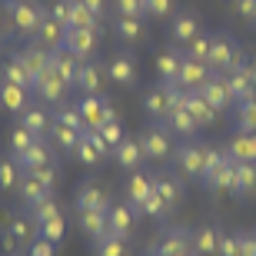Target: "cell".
<instances>
[{
    "label": "cell",
    "instance_id": "6da1fadb",
    "mask_svg": "<svg viewBox=\"0 0 256 256\" xmlns=\"http://www.w3.org/2000/svg\"><path fill=\"white\" fill-rule=\"evenodd\" d=\"M4 14L10 20V30L27 40L37 37L40 24L47 20V10L40 7V0H4Z\"/></svg>",
    "mask_w": 256,
    "mask_h": 256
},
{
    "label": "cell",
    "instance_id": "7a4b0ae2",
    "mask_svg": "<svg viewBox=\"0 0 256 256\" xmlns=\"http://www.w3.org/2000/svg\"><path fill=\"white\" fill-rule=\"evenodd\" d=\"M173 163H176V173H180L183 180H203V170H206V143H200L196 136L180 140L176 150H173Z\"/></svg>",
    "mask_w": 256,
    "mask_h": 256
},
{
    "label": "cell",
    "instance_id": "3957f363",
    "mask_svg": "<svg viewBox=\"0 0 256 256\" xmlns=\"http://www.w3.org/2000/svg\"><path fill=\"white\" fill-rule=\"evenodd\" d=\"M190 233H193V230H183V226L163 230L160 236L146 246V256H193Z\"/></svg>",
    "mask_w": 256,
    "mask_h": 256
},
{
    "label": "cell",
    "instance_id": "277c9868",
    "mask_svg": "<svg viewBox=\"0 0 256 256\" xmlns=\"http://www.w3.org/2000/svg\"><path fill=\"white\" fill-rule=\"evenodd\" d=\"M140 146L146 153V160H156V163H166L176 150L170 140V130L163 124H150L146 130H140Z\"/></svg>",
    "mask_w": 256,
    "mask_h": 256
},
{
    "label": "cell",
    "instance_id": "5b68a950",
    "mask_svg": "<svg viewBox=\"0 0 256 256\" xmlns=\"http://www.w3.org/2000/svg\"><path fill=\"white\" fill-rule=\"evenodd\" d=\"M76 110H80V116H84L86 130H96L100 124H106V120H116V110L110 106V100H106L104 94H86L76 100Z\"/></svg>",
    "mask_w": 256,
    "mask_h": 256
},
{
    "label": "cell",
    "instance_id": "8992f818",
    "mask_svg": "<svg viewBox=\"0 0 256 256\" xmlns=\"http://www.w3.org/2000/svg\"><path fill=\"white\" fill-rule=\"evenodd\" d=\"M200 34H203V17H200L196 10L183 7V10L173 14V20H170V40L176 44V47L186 50V44H190L193 37H200Z\"/></svg>",
    "mask_w": 256,
    "mask_h": 256
},
{
    "label": "cell",
    "instance_id": "52a82bcc",
    "mask_svg": "<svg viewBox=\"0 0 256 256\" xmlns=\"http://www.w3.org/2000/svg\"><path fill=\"white\" fill-rule=\"evenodd\" d=\"M106 80H114L116 86H133L136 84V57L130 54V47L116 50L106 60Z\"/></svg>",
    "mask_w": 256,
    "mask_h": 256
},
{
    "label": "cell",
    "instance_id": "ba28073f",
    "mask_svg": "<svg viewBox=\"0 0 256 256\" xmlns=\"http://www.w3.org/2000/svg\"><path fill=\"white\" fill-rule=\"evenodd\" d=\"M74 206H76V213H86V210H100V213H106L114 203H110V193H106L96 180H86V183H80V190H76Z\"/></svg>",
    "mask_w": 256,
    "mask_h": 256
},
{
    "label": "cell",
    "instance_id": "9c48e42d",
    "mask_svg": "<svg viewBox=\"0 0 256 256\" xmlns=\"http://www.w3.org/2000/svg\"><path fill=\"white\" fill-rule=\"evenodd\" d=\"M200 94L206 96V104L213 106L216 114H226V110L236 106V100H233V94H230V86H226V74H216V70H213V76L203 84Z\"/></svg>",
    "mask_w": 256,
    "mask_h": 256
},
{
    "label": "cell",
    "instance_id": "30bf717a",
    "mask_svg": "<svg viewBox=\"0 0 256 256\" xmlns=\"http://www.w3.org/2000/svg\"><path fill=\"white\" fill-rule=\"evenodd\" d=\"M136 206H130V203H114V206L106 210V226H110V233L114 236H124V240H130L133 236V230H136Z\"/></svg>",
    "mask_w": 256,
    "mask_h": 256
},
{
    "label": "cell",
    "instance_id": "8fae6325",
    "mask_svg": "<svg viewBox=\"0 0 256 256\" xmlns=\"http://www.w3.org/2000/svg\"><path fill=\"white\" fill-rule=\"evenodd\" d=\"M110 153V146H106L104 140H100V133L96 130H84V136H80V143H76V163H84V166H96V163H104V156Z\"/></svg>",
    "mask_w": 256,
    "mask_h": 256
},
{
    "label": "cell",
    "instance_id": "7c38bea8",
    "mask_svg": "<svg viewBox=\"0 0 256 256\" xmlns=\"http://www.w3.org/2000/svg\"><path fill=\"white\" fill-rule=\"evenodd\" d=\"M210 76H213V66L203 64V60H193V57H183L180 64V74H176V84L190 94V90H203V84H206Z\"/></svg>",
    "mask_w": 256,
    "mask_h": 256
},
{
    "label": "cell",
    "instance_id": "4fadbf2b",
    "mask_svg": "<svg viewBox=\"0 0 256 256\" xmlns=\"http://www.w3.org/2000/svg\"><path fill=\"white\" fill-rule=\"evenodd\" d=\"M236 50H240V44L230 37L226 30L213 34V44H210V66H213L216 74H226V70H230V60H233V54H236Z\"/></svg>",
    "mask_w": 256,
    "mask_h": 256
},
{
    "label": "cell",
    "instance_id": "5bb4252c",
    "mask_svg": "<svg viewBox=\"0 0 256 256\" xmlns=\"http://www.w3.org/2000/svg\"><path fill=\"white\" fill-rule=\"evenodd\" d=\"M66 90H70V86H66L64 80L54 74V70L40 74V76H37V86H34V94L40 96V104H50V106L66 104Z\"/></svg>",
    "mask_w": 256,
    "mask_h": 256
},
{
    "label": "cell",
    "instance_id": "9a60e30c",
    "mask_svg": "<svg viewBox=\"0 0 256 256\" xmlns=\"http://www.w3.org/2000/svg\"><path fill=\"white\" fill-rule=\"evenodd\" d=\"M64 47L80 60H94V50H96V30H84V27H66V37H64Z\"/></svg>",
    "mask_w": 256,
    "mask_h": 256
},
{
    "label": "cell",
    "instance_id": "2e32d148",
    "mask_svg": "<svg viewBox=\"0 0 256 256\" xmlns=\"http://www.w3.org/2000/svg\"><path fill=\"white\" fill-rule=\"evenodd\" d=\"M80 64L84 60L80 57H74L66 47H60V50H50V70L64 80L66 86H76V76H80Z\"/></svg>",
    "mask_w": 256,
    "mask_h": 256
},
{
    "label": "cell",
    "instance_id": "e0dca14e",
    "mask_svg": "<svg viewBox=\"0 0 256 256\" xmlns=\"http://www.w3.org/2000/svg\"><path fill=\"white\" fill-rule=\"evenodd\" d=\"M220 240H223V230L216 223H203L190 233V246H193V256H213L220 250Z\"/></svg>",
    "mask_w": 256,
    "mask_h": 256
},
{
    "label": "cell",
    "instance_id": "ac0fdd59",
    "mask_svg": "<svg viewBox=\"0 0 256 256\" xmlns=\"http://www.w3.org/2000/svg\"><path fill=\"white\" fill-rule=\"evenodd\" d=\"M114 160H116V166L126 170V173L140 170L143 163H146V153H143V146H140V136H126V140L114 150Z\"/></svg>",
    "mask_w": 256,
    "mask_h": 256
},
{
    "label": "cell",
    "instance_id": "d6986e66",
    "mask_svg": "<svg viewBox=\"0 0 256 256\" xmlns=\"http://www.w3.org/2000/svg\"><path fill=\"white\" fill-rule=\"evenodd\" d=\"M114 34L116 40L124 44V47H136V44H143L146 40V24H143V17H116L114 20Z\"/></svg>",
    "mask_w": 256,
    "mask_h": 256
},
{
    "label": "cell",
    "instance_id": "ffe728a7",
    "mask_svg": "<svg viewBox=\"0 0 256 256\" xmlns=\"http://www.w3.org/2000/svg\"><path fill=\"white\" fill-rule=\"evenodd\" d=\"M153 193V176L146 170H133V173H126V183H124V196H126V203L130 206H140L143 200Z\"/></svg>",
    "mask_w": 256,
    "mask_h": 256
},
{
    "label": "cell",
    "instance_id": "44dd1931",
    "mask_svg": "<svg viewBox=\"0 0 256 256\" xmlns=\"http://www.w3.org/2000/svg\"><path fill=\"white\" fill-rule=\"evenodd\" d=\"M0 80H7V84H17V86H27L30 94H34V86H37V80H34V74H30L27 66L20 64L17 54H10V57L0 60Z\"/></svg>",
    "mask_w": 256,
    "mask_h": 256
},
{
    "label": "cell",
    "instance_id": "7402d4cb",
    "mask_svg": "<svg viewBox=\"0 0 256 256\" xmlns=\"http://www.w3.org/2000/svg\"><path fill=\"white\" fill-rule=\"evenodd\" d=\"M226 86H230V94H233V100H236V104L253 100V96H256V80H253L250 64L240 66V70H233V74H226Z\"/></svg>",
    "mask_w": 256,
    "mask_h": 256
},
{
    "label": "cell",
    "instance_id": "603a6c76",
    "mask_svg": "<svg viewBox=\"0 0 256 256\" xmlns=\"http://www.w3.org/2000/svg\"><path fill=\"white\" fill-rule=\"evenodd\" d=\"M233 170H236V160L230 156V160H223L216 166V170H210V173H203V186H206L210 193H230L233 190Z\"/></svg>",
    "mask_w": 256,
    "mask_h": 256
},
{
    "label": "cell",
    "instance_id": "cb8c5ba5",
    "mask_svg": "<svg viewBox=\"0 0 256 256\" xmlns=\"http://www.w3.org/2000/svg\"><path fill=\"white\" fill-rule=\"evenodd\" d=\"M226 153H230L236 163H256V133L236 130V133L226 140Z\"/></svg>",
    "mask_w": 256,
    "mask_h": 256
},
{
    "label": "cell",
    "instance_id": "d4e9b609",
    "mask_svg": "<svg viewBox=\"0 0 256 256\" xmlns=\"http://www.w3.org/2000/svg\"><path fill=\"white\" fill-rule=\"evenodd\" d=\"M17 57H20V64H24L30 74H34V80H37L40 74H47V70H50V50L40 47L37 40H30L24 50H17Z\"/></svg>",
    "mask_w": 256,
    "mask_h": 256
},
{
    "label": "cell",
    "instance_id": "484cf974",
    "mask_svg": "<svg viewBox=\"0 0 256 256\" xmlns=\"http://www.w3.org/2000/svg\"><path fill=\"white\" fill-rule=\"evenodd\" d=\"M74 90H80V96L104 94V66L96 64V60H84V64H80V76H76Z\"/></svg>",
    "mask_w": 256,
    "mask_h": 256
},
{
    "label": "cell",
    "instance_id": "4316f807",
    "mask_svg": "<svg viewBox=\"0 0 256 256\" xmlns=\"http://www.w3.org/2000/svg\"><path fill=\"white\" fill-rule=\"evenodd\" d=\"M153 190L160 193V200L166 203V210H176L183 200V176H170V173H160V176H153Z\"/></svg>",
    "mask_w": 256,
    "mask_h": 256
},
{
    "label": "cell",
    "instance_id": "83f0119b",
    "mask_svg": "<svg viewBox=\"0 0 256 256\" xmlns=\"http://www.w3.org/2000/svg\"><path fill=\"white\" fill-rule=\"evenodd\" d=\"M0 106L7 110V114H24L30 106V90L27 86H17V84H7V80H0Z\"/></svg>",
    "mask_w": 256,
    "mask_h": 256
},
{
    "label": "cell",
    "instance_id": "f1b7e54d",
    "mask_svg": "<svg viewBox=\"0 0 256 256\" xmlns=\"http://www.w3.org/2000/svg\"><path fill=\"white\" fill-rule=\"evenodd\" d=\"M17 196H20V203L24 206H37L40 200H47V196H54V186H47V183H40L34 173H24V180H20V186H17Z\"/></svg>",
    "mask_w": 256,
    "mask_h": 256
},
{
    "label": "cell",
    "instance_id": "f546056e",
    "mask_svg": "<svg viewBox=\"0 0 256 256\" xmlns=\"http://www.w3.org/2000/svg\"><path fill=\"white\" fill-rule=\"evenodd\" d=\"M183 106L193 114V120L200 124V130H203V126H213V124H216V116H220L216 110L206 104V96L200 94V90H190V94L183 96Z\"/></svg>",
    "mask_w": 256,
    "mask_h": 256
},
{
    "label": "cell",
    "instance_id": "4dcf8cb0",
    "mask_svg": "<svg viewBox=\"0 0 256 256\" xmlns=\"http://www.w3.org/2000/svg\"><path fill=\"white\" fill-rule=\"evenodd\" d=\"M183 47H163L160 54H156V76L160 80H176V74H180V64H183Z\"/></svg>",
    "mask_w": 256,
    "mask_h": 256
},
{
    "label": "cell",
    "instance_id": "1f68e13d",
    "mask_svg": "<svg viewBox=\"0 0 256 256\" xmlns=\"http://www.w3.org/2000/svg\"><path fill=\"white\" fill-rule=\"evenodd\" d=\"M17 120H20V126H27V130L37 133V136H47L50 126H54V116H50L44 106H37V104H30L27 110L17 116Z\"/></svg>",
    "mask_w": 256,
    "mask_h": 256
},
{
    "label": "cell",
    "instance_id": "d6a6232c",
    "mask_svg": "<svg viewBox=\"0 0 256 256\" xmlns=\"http://www.w3.org/2000/svg\"><path fill=\"white\" fill-rule=\"evenodd\" d=\"M76 226H80V233H84L86 240H100V236L110 233V226H106V213H100V210L76 213Z\"/></svg>",
    "mask_w": 256,
    "mask_h": 256
},
{
    "label": "cell",
    "instance_id": "836d02e7",
    "mask_svg": "<svg viewBox=\"0 0 256 256\" xmlns=\"http://www.w3.org/2000/svg\"><path fill=\"white\" fill-rule=\"evenodd\" d=\"M233 196L246 200L256 193V163H236V170H233Z\"/></svg>",
    "mask_w": 256,
    "mask_h": 256
},
{
    "label": "cell",
    "instance_id": "e575fe53",
    "mask_svg": "<svg viewBox=\"0 0 256 256\" xmlns=\"http://www.w3.org/2000/svg\"><path fill=\"white\" fill-rule=\"evenodd\" d=\"M64 37H66V24L47 17L44 24H40V30H37V37H34V40H37L40 47H47V50H60V47H64Z\"/></svg>",
    "mask_w": 256,
    "mask_h": 256
},
{
    "label": "cell",
    "instance_id": "d590c367",
    "mask_svg": "<svg viewBox=\"0 0 256 256\" xmlns=\"http://www.w3.org/2000/svg\"><path fill=\"white\" fill-rule=\"evenodd\" d=\"M163 126H166L170 133H180L183 140H186V136H196V130H200V124L193 120V114H190V110H186L183 104L176 106L170 116H166V124H163Z\"/></svg>",
    "mask_w": 256,
    "mask_h": 256
},
{
    "label": "cell",
    "instance_id": "8d00e7d4",
    "mask_svg": "<svg viewBox=\"0 0 256 256\" xmlns=\"http://www.w3.org/2000/svg\"><path fill=\"white\" fill-rule=\"evenodd\" d=\"M50 160H54V153H50L47 140L40 136V140L34 143V146H30V150L24 153L17 163H20V170H24V173H34V170H40V166H44V163H50Z\"/></svg>",
    "mask_w": 256,
    "mask_h": 256
},
{
    "label": "cell",
    "instance_id": "74e56055",
    "mask_svg": "<svg viewBox=\"0 0 256 256\" xmlns=\"http://www.w3.org/2000/svg\"><path fill=\"white\" fill-rule=\"evenodd\" d=\"M100 20H104V17H96V14H94L90 7H86L84 0H74V4H70V20H66V27L100 30Z\"/></svg>",
    "mask_w": 256,
    "mask_h": 256
},
{
    "label": "cell",
    "instance_id": "f35d334b",
    "mask_svg": "<svg viewBox=\"0 0 256 256\" xmlns=\"http://www.w3.org/2000/svg\"><path fill=\"white\" fill-rule=\"evenodd\" d=\"M20 180H24V170H20V163L14 160V156H0V193H10L17 190Z\"/></svg>",
    "mask_w": 256,
    "mask_h": 256
},
{
    "label": "cell",
    "instance_id": "ab89813d",
    "mask_svg": "<svg viewBox=\"0 0 256 256\" xmlns=\"http://www.w3.org/2000/svg\"><path fill=\"white\" fill-rule=\"evenodd\" d=\"M40 136L37 133H30L27 126H14V130H10V143H7V150H10V156H14V160H20V156H24V153L30 150V146H34V143H37Z\"/></svg>",
    "mask_w": 256,
    "mask_h": 256
},
{
    "label": "cell",
    "instance_id": "60d3db41",
    "mask_svg": "<svg viewBox=\"0 0 256 256\" xmlns=\"http://www.w3.org/2000/svg\"><path fill=\"white\" fill-rule=\"evenodd\" d=\"M94 256H130V243L124 236L106 233V236L94 240Z\"/></svg>",
    "mask_w": 256,
    "mask_h": 256
},
{
    "label": "cell",
    "instance_id": "b9f144b4",
    "mask_svg": "<svg viewBox=\"0 0 256 256\" xmlns=\"http://www.w3.org/2000/svg\"><path fill=\"white\" fill-rule=\"evenodd\" d=\"M54 124L57 126H70V130H86V124H84V116H80V110H76V104H60V106H54Z\"/></svg>",
    "mask_w": 256,
    "mask_h": 256
},
{
    "label": "cell",
    "instance_id": "7bdbcfd3",
    "mask_svg": "<svg viewBox=\"0 0 256 256\" xmlns=\"http://www.w3.org/2000/svg\"><path fill=\"white\" fill-rule=\"evenodd\" d=\"M233 124H236V130L256 133V96H253V100H243V104L233 106Z\"/></svg>",
    "mask_w": 256,
    "mask_h": 256
},
{
    "label": "cell",
    "instance_id": "ee69618b",
    "mask_svg": "<svg viewBox=\"0 0 256 256\" xmlns=\"http://www.w3.org/2000/svg\"><path fill=\"white\" fill-rule=\"evenodd\" d=\"M80 136H84V130H70V126H50V140H54V146H60L64 153H74L76 143H80Z\"/></svg>",
    "mask_w": 256,
    "mask_h": 256
},
{
    "label": "cell",
    "instance_id": "f6af8a7d",
    "mask_svg": "<svg viewBox=\"0 0 256 256\" xmlns=\"http://www.w3.org/2000/svg\"><path fill=\"white\" fill-rule=\"evenodd\" d=\"M96 133H100V140L110 146V153H114L116 146L126 140V130H124V124H120V116H116V120H106V124H100V126H96Z\"/></svg>",
    "mask_w": 256,
    "mask_h": 256
},
{
    "label": "cell",
    "instance_id": "bcb514c9",
    "mask_svg": "<svg viewBox=\"0 0 256 256\" xmlns=\"http://www.w3.org/2000/svg\"><path fill=\"white\" fill-rule=\"evenodd\" d=\"M60 216V203L57 196H47V200H40L37 206H30V220H34V226H40V223H47V220Z\"/></svg>",
    "mask_w": 256,
    "mask_h": 256
},
{
    "label": "cell",
    "instance_id": "7dc6e473",
    "mask_svg": "<svg viewBox=\"0 0 256 256\" xmlns=\"http://www.w3.org/2000/svg\"><path fill=\"white\" fill-rule=\"evenodd\" d=\"M210 44H213V34H200V37H193L190 44H186V57H193V60H203V64H210Z\"/></svg>",
    "mask_w": 256,
    "mask_h": 256
},
{
    "label": "cell",
    "instance_id": "c3c4849f",
    "mask_svg": "<svg viewBox=\"0 0 256 256\" xmlns=\"http://www.w3.org/2000/svg\"><path fill=\"white\" fill-rule=\"evenodd\" d=\"M64 233H66V220H64V213H60V216H54V220H47V223H40V226H37V236L50 240V243H57V246H60V240H64Z\"/></svg>",
    "mask_w": 256,
    "mask_h": 256
},
{
    "label": "cell",
    "instance_id": "681fc988",
    "mask_svg": "<svg viewBox=\"0 0 256 256\" xmlns=\"http://www.w3.org/2000/svg\"><path fill=\"white\" fill-rule=\"evenodd\" d=\"M136 213H140V216H150V220H163L166 213H170V210H166V203L160 200V193L153 190L150 196H146V200L140 203V206H136Z\"/></svg>",
    "mask_w": 256,
    "mask_h": 256
},
{
    "label": "cell",
    "instance_id": "f907efd6",
    "mask_svg": "<svg viewBox=\"0 0 256 256\" xmlns=\"http://www.w3.org/2000/svg\"><path fill=\"white\" fill-rule=\"evenodd\" d=\"M116 17H146V0H110Z\"/></svg>",
    "mask_w": 256,
    "mask_h": 256
},
{
    "label": "cell",
    "instance_id": "816d5d0a",
    "mask_svg": "<svg viewBox=\"0 0 256 256\" xmlns=\"http://www.w3.org/2000/svg\"><path fill=\"white\" fill-rule=\"evenodd\" d=\"M34 176H37L40 183H47V186H57V180H60V166H57V160H50V163H44L40 170H34Z\"/></svg>",
    "mask_w": 256,
    "mask_h": 256
},
{
    "label": "cell",
    "instance_id": "f5cc1de1",
    "mask_svg": "<svg viewBox=\"0 0 256 256\" xmlns=\"http://www.w3.org/2000/svg\"><path fill=\"white\" fill-rule=\"evenodd\" d=\"M173 14V0H146V17L153 20H163Z\"/></svg>",
    "mask_w": 256,
    "mask_h": 256
},
{
    "label": "cell",
    "instance_id": "db71d44e",
    "mask_svg": "<svg viewBox=\"0 0 256 256\" xmlns=\"http://www.w3.org/2000/svg\"><path fill=\"white\" fill-rule=\"evenodd\" d=\"M27 256H57V243H50V240H44V236L30 240Z\"/></svg>",
    "mask_w": 256,
    "mask_h": 256
},
{
    "label": "cell",
    "instance_id": "11a10c76",
    "mask_svg": "<svg viewBox=\"0 0 256 256\" xmlns=\"http://www.w3.org/2000/svg\"><path fill=\"white\" fill-rule=\"evenodd\" d=\"M240 236V256H256V230H236Z\"/></svg>",
    "mask_w": 256,
    "mask_h": 256
},
{
    "label": "cell",
    "instance_id": "9f6ffc18",
    "mask_svg": "<svg viewBox=\"0 0 256 256\" xmlns=\"http://www.w3.org/2000/svg\"><path fill=\"white\" fill-rule=\"evenodd\" d=\"M216 256H240V236H236V233H223Z\"/></svg>",
    "mask_w": 256,
    "mask_h": 256
},
{
    "label": "cell",
    "instance_id": "6f0895ef",
    "mask_svg": "<svg viewBox=\"0 0 256 256\" xmlns=\"http://www.w3.org/2000/svg\"><path fill=\"white\" fill-rule=\"evenodd\" d=\"M233 14L250 24H256V0H233Z\"/></svg>",
    "mask_w": 256,
    "mask_h": 256
},
{
    "label": "cell",
    "instance_id": "680465c9",
    "mask_svg": "<svg viewBox=\"0 0 256 256\" xmlns=\"http://www.w3.org/2000/svg\"><path fill=\"white\" fill-rule=\"evenodd\" d=\"M70 4H74V0H54V4H50V10H47V17L66 24V20H70Z\"/></svg>",
    "mask_w": 256,
    "mask_h": 256
},
{
    "label": "cell",
    "instance_id": "91938a15",
    "mask_svg": "<svg viewBox=\"0 0 256 256\" xmlns=\"http://www.w3.org/2000/svg\"><path fill=\"white\" fill-rule=\"evenodd\" d=\"M84 4L94 10L96 17H106V10H110V0H84Z\"/></svg>",
    "mask_w": 256,
    "mask_h": 256
},
{
    "label": "cell",
    "instance_id": "94428289",
    "mask_svg": "<svg viewBox=\"0 0 256 256\" xmlns=\"http://www.w3.org/2000/svg\"><path fill=\"white\" fill-rule=\"evenodd\" d=\"M10 256H17V253H10Z\"/></svg>",
    "mask_w": 256,
    "mask_h": 256
}]
</instances>
